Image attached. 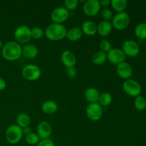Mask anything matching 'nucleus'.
<instances>
[{
  "label": "nucleus",
  "instance_id": "obj_21",
  "mask_svg": "<svg viewBox=\"0 0 146 146\" xmlns=\"http://www.w3.org/2000/svg\"><path fill=\"white\" fill-rule=\"evenodd\" d=\"M83 32L81 28L78 27H73L67 31L66 36V38H68L70 41H77L81 39L82 37Z\"/></svg>",
  "mask_w": 146,
  "mask_h": 146
},
{
  "label": "nucleus",
  "instance_id": "obj_24",
  "mask_svg": "<svg viewBox=\"0 0 146 146\" xmlns=\"http://www.w3.org/2000/svg\"><path fill=\"white\" fill-rule=\"evenodd\" d=\"M127 4L128 3L126 0H111V7L118 13L124 12L127 7Z\"/></svg>",
  "mask_w": 146,
  "mask_h": 146
},
{
  "label": "nucleus",
  "instance_id": "obj_4",
  "mask_svg": "<svg viewBox=\"0 0 146 146\" xmlns=\"http://www.w3.org/2000/svg\"><path fill=\"white\" fill-rule=\"evenodd\" d=\"M22 76L29 81H35L41 77V68L35 64L26 65L21 70Z\"/></svg>",
  "mask_w": 146,
  "mask_h": 146
},
{
  "label": "nucleus",
  "instance_id": "obj_34",
  "mask_svg": "<svg viewBox=\"0 0 146 146\" xmlns=\"http://www.w3.org/2000/svg\"><path fill=\"white\" fill-rule=\"evenodd\" d=\"M66 74L68 76H69L70 78H75L77 75V70L76 69L75 67L68 68L66 70Z\"/></svg>",
  "mask_w": 146,
  "mask_h": 146
},
{
  "label": "nucleus",
  "instance_id": "obj_39",
  "mask_svg": "<svg viewBox=\"0 0 146 146\" xmlns=\"http://www.w3.org/2000/svg\"><path fill=\"white\" fill-rule=\"evenodd\" d=\"M0 73H1V66H0Z\"/></svg>",
  "mask_w": 146,
  "mask_h": 146
},
{
  "label": "nucleus",
  "instance_id": "obj_5",
  "mask_svg": "<svg viewBox=\"0 0 146 146\" xmlns=\"http://www.w3.org/2000/svg\"><path fill=\"white\" fill-rule=\"evenodd\" d=\"M131 18L126 12L117 13L112 19L113 27L118 31H123L128 27Z\"/></svg>",
  "mask_w": 146,
  "mask_h": 146
},
{
  "label": "nucleus",
  "instance_id": "obj_36",
  "mask_svg": "<svg viewBox=\"0 0 146 146\" xmlns=\"http://www.w3.org/2000/svg\"><path fill=\"white\" fill-rule=\"evenodd\" d=\"M31 133H32V131H31V128H30L29 126L25 127V128H22V133L23 135H24L25 136L26 135H29V134H30Z\"/></svg>",
  "mask_w": 146,
  "mask_h": 146
},
{
  "label": "nucleus",
  "instance_id": "obj_20",
  "mask_svg": "<svg viewBox=\"0 0 146 146\" xmlns=\"http://www.w3.org/2000/svg\"><path fill=\"white\" fill-rule=\"evenodd\" d=\"M58 110V105L54 101H46L43 103L41 106V111L46 115H52Z\"/></svg>",
  "mask_w": 146,
  "mask_h": 146
},
{
  "label": "nucleus",
  "instance_id": "obj_7",
  "mask_svg": "<svg viewBox=\"0 0 146 146\" xmlns=\"http://www.w3.org/2000/svg\"><path fill=\"white\" fill-rule=\"evenodd\" d=\"M14 38L19 44H27L31 38V29L27 25L19 26L14 31Z\"/></svg>",
  "mask_w": 146,
  "mask_h": 146
},
{
  "label": "nucleus",
  "instance_id": "obj_26",
  "mask_svg": "<svg viewBox=\"0 0 146 146\" xmlns=\"http://www.w3.org/2000/svg\"><path fill=\"white\" fill-rule=\"evenodd\" d=\"M113 101V97L109 93H103L100 94L99 99H98V103L101 106H108L111 105Z\"/></svg>",
  "mask_w": 146,
  "mask_h": 146
},
{
  "label": "nucleus",
  "instance_id": "obj_9",
  "mask_svg": "<svg viewBox=\"0 0 146 146\" xmlns=\"http://www.w3.org/2000/svg\"><path fill=\"white\" fill-rule=\"evenodd\" d=\"M122 51L125 56L129 57H135L139 54L141 48L138 42L133 40H126L122 46Z\"/></svg>",
  "mask_w": 146,
  "mask_h": 146
},
{
  "label": "nucleus",
  "instance_id": "obj_2",
  "mask_svg": "<svg viewBox=\"0 0 146 146\" xmlns=\"http://www.w3.org/2000/svg\"><path fill=\"white\" fill-rule=\"evenodd\" d=\"M67 29L62 24H50L46 27L44 34L51 41H60L66 36Z\"/></svg>",
  "mask_w": 146,
  "mask_h": 146
},
{
  "label": "nucleus",
  "instance_id": "obj_8",
  "mask_svg": "<svg viewBox=\"0 0 146 146\" xmlns=\"http://www.w3.org/2000/svg\"><path fill=\"white\" fill-rule=\"evenodd\" d=\"M86 115L91 121H98L103 116V107L98 103L89 104L86 110Z\"/></svg>",
  "mask_w": 146,
  "mask_h": 146
},
{
  "label": "nucleus",
  "instance_id": "obj_3",
  "mask_svg": "<svg viewBox=\"0 0 146 146\" xmlns=\"http://www.w3.org/2000/svg\"><path fill=\"white\" fill-rule=\"evenodd\" d=\"M22 136V128L15 124L9 126L5 132L6 140L10 144L18 143L21 140Z\"/></svg>",
  "mask_w": 146,
  "mask_h": 146
},
{
  "label": "nucleus",
  "instance_id": "obj_30",
  "mask_svg": "<svg viewBox=\"0 0 146 146\" xmlns=\"http://www.w3.org/2000/svg\"><path fill=\"white\" fill-rule=\"evenodd\" d=\"M99 46L100 48H101V51H103V52L106 53V54H108V53L113 48L111 43L107 39L102 40V41L100 42Z\"/></svg>",
  "mask_w": 146,
  "mask_h": 146
},
{
  "label": "nucleus",
  "instance_id": "obj_13",
  "mask_svg": "<svg viewBox=\"0 0 146 146\" xmlns=\"http://www.w3.org/2000/svg\"><path fill=\"white\" fill-rule=\"evenodd\" d=\"M36 133L40 139H48L52 133V126L48 121H41L36 128Z\"/></svg>",
  "mask_w": 146,
  "mask_h": 146
},
{
  "label": "nucleus",
  "instance_id": "obj_15",
  "mask_svg": "<svg viewBox=\"0 0 146 146\" xmlns=\"http://www.w3.org/2000/svg\"><path fill=\"white\" fill-rule=\"evenodd\" d=\"M116 73L119 77L123 79H128L132 76L133 68L127 62H123L116 66Z\"/></svg>",
  "mask_w": 146,
  "mask_h": 146
},
{
  "label": "nucleus",
  "instance_id": "obj_6",
  "mask_svg": "<svg viewBox=\"0 0 146 146\" xmlns=\"http://www.w3.org/2000/svg\"><path fill=\"white\" fill-rule=\"evenodd\" d=\"M124 92L131 97H137L141 95L142 88L138 81L133 79H127L123 84Z\"/></svg>",
  "mask_w": 146,
  "mask_h": 146
},
{
  "label": "nucleus",
  "instance_id": "obj_27",
  "mask_svg": "<svg viewBox=\"0 0 146 146\" xmlns=\"http://www.w3.org/2000/svg\"><path fill=\"white\" fill-rule=\"evenodd\" d=\"M134 106L138 111H144L146 108V99L141 95L135 97L134 101Z\"/></svg>",
  "mask_w": 146,
  "mask_h": 146
},
{
  "label": "nucleus",
  "instance_id": "obj_16",
  "mask_svg": "<svg viewBox=\"0 0 146 146\" xmlns=\"http://www.w3.org/2000/svg\"><path fill=\"white\" fill-rule=\"evenodd\" d=\"M81 29L83 34L88 36H93L97 33V25L93 21L87 20L83 22Z\"/></svg>",
  "mask_w": 146,
  "mask_h": 146
},
{
  "label": "nucleus",
  "instance_id": "obj_11",
  "mask_svg": "<svg viewBox=\"0 0 146 146\" xmlns=\"http://www.w3.org/2000/svg\"><path fill=\"white\" fill-rule=\"evenodd\" d=\"M101 8V4L98 0H88L84 2L83 11L86 15L94 17L99 13Z\"/></svg>",
  "mask_w": 146,
  "mask_h": 146
},
{
  "label": "nucleus",
  "instance_id": "obj_33",
  "mask_svg": "<svg viewBox=\"0 0 146 146\" xmlns=\"http://www.w3.org/2000/svg\"><path fill=\"white\" fill-rule=\"evenodd\" d=\"M37 146H55V145L51 140L48 138V139L41 140L39 143L37 144Z\"/></svg>",
  "mask_w": 146,
  "mask_h": 146
},
{
  "label": "nucleus",
  "instance_id": "obj_35",
  "mask_svg": "<svg viewBox=\"0 0 146 146\" xmlns=\"http://www.w3.org/2000/svg\"><path fill=\"white\" fill-rule=\"evenodd\" d=\"M101 7H104V9L107 8L108 6H111V1L110 0H101L99 1Z\"/></svg>",
  "mask_w": 146,
  "mask_h": 146
},
{
  "label": "nucleus",
  "instance_id": "obj_14",
  "mask_svg": "<svg viewBox=\"0 0 146 146\" xmlns=\"http://www.w3.org/2000/svg\"><path fill=\"white\" fill-rule=\"evenodd\" d=\"M61 62L67 68L75 66L76 64V58L74 53L70 50H65L63 51L61 56Z\"/></svg>",
  "mask_w": 146,
  "mask_h": 146
},
{
  "label": "nucleus",
  "instance_id": "obj_19",
  "mask_svg": "<svg viewBox=\"0 0 146 146\" xmlns=\"http://www.w3.org/2000/svg\"><path fill=\"white\" fill-rule=\"evenodd\" d=\"M100 94H101L96 88L91 87L86 90L84 93V96H85L86 100L89 102V104H94V103H98Z\"/></svg>",
  "mask_w": 146,
  "mask_h": 146
},
{
  "label": "nucleus",
  "instance_id": "obj_10",
  "mask_svg": "<svg viewBox=\"0 0 146 146\" xmlns=\"http://www.w3.org/2000/svg\"><path fill=\"white\" fill-rule=\"evenodd\" d=\"M69 11L64 7L54 9L51 13V19L54 24H62L69 17Z\"/></svg>",
  "mask_w": 146,
  "mask_h": 146
},
{
  "label": "nucleus",
  "instance_id": "obj_38",
  "mask_svg": "<svg viewBox=\"0 0 146 146\" xmlns=\"http://www.w3.org/2000/svg\"><path fill=\"white\" fill-rule=\"evenodd\" d=\"M2 47H3V44H2V41H1V40H0V49H1V48H2Z\"/></svg>",
  "mask_w": 146,
  "mask_h": 146
},
{
  "label": "nucleus",
  "instance_id": "obj_12",
  "mask_svg": "<svg viewBox=\"0 0 146 146\" xmlns=\"http://www.w3.org/2000/svg\"><path fill=\"white\" fill-rule=\"evenodd\" d=\"M125 58H126V56L125 55L122 49H120V48H113L107 54V60L113 65L117 66L124 62Z\"/></svg>",
  "mask_w": 146,
  "mask_h": 146
},
{
  "label": "nucleus",
  "instance_id": "obj_1",
  "mask_svg": "<svg viewBox=\"0 0 146 146\" xmlns=\"http://www.w3.org/2000/svg\"><path fill=\"white\" fill-rule=\"evenodd\" d=\"M1 55L7 61H17L22 56V47L16 41H9L3 46Z\"/></svg>",
  "mask_w": 146,
  "mask_h": 146
},
{
  "label": "nucleus",
  "instance_id": "obj_22",
  "mask_svg": "<svg viewBox=\"0 0 146 146\" xmlns=\"http://www.w3.org/2000/svg\"><path fill=\"white\" fill-rule=\"evenodd\" d=\"M17 125H19L21 128L28 127L29 126L30 123H31V118L27 113H19L17 115Z\"/></svg>",
  "mask_w": 146,
  "mask_h": 146
},
{
  "label": "nucleus",
  "instance_id": "obj_37",
  "mask_svg": "<svg viewBox=\"0 0 146 146\" xmlns=\"http://www.w3.org/2000/svg\"><path fill=\"white\" fill-rule=\"evenodd\" d=\"M6 88V81H4V78L0 77V91H3Z\"/></svg>",
  "mask_w": 146,
  "mask_h": 146
},
{
  "label": "nucleus",
  "instance_id": "obj_25",
  "mask_svg": "<svg viewBox=\"0 0 146 146\" xmlns=\"http://www.w3.org/2000/svg\"><path fill=\"white\" fill-rule=\"evenodd\" d=\"M135 34L138 38L143 40L146 38V23H140L135 29Z\"/></svg>",
  "mask_w": 146,
  "mask_h": 146
},
{
  "label": "nucleus",
  "instance_id": "obj_23",
  "mask_svg": "<svg viewBox=\"0 0 146 146\" xmlns=\"http://www.w3.org/2000/svg\"><path fill=\"white\" fill-rule=\"evenodd\" d=\"M91 61H92L93 64H96V65L104 64L107 61V54L101 51H96L92 56Z\"/></svg>",
  "mask_w": 146,
  "mask_h": 146
},
{
  "label": "nucleus",
  "instance_id": "obj_28",
  "mask_svg": "<svg viewBox=\"0 0 146 146\" xmlns=\"http://www.w3.org/2000/svg\"><path fill=\"white\" fill-rule=\"evenodd\" d=\"M25 141L29 145H37L41 141L40 138L36 133H31L25 136Z\"/></svg>",
  "mask_w": 146,
  "mask_h": 146
},
{
  "label": "nucleus",
  "instance_id": "obj_31",
  "mask_svg": "<svg viewBox=\"0 0 146 146\" xmlns=\"http://www.w3.org/2000/svg\"><path fill=\"white\" fill-rule=\"evenodd\" d=\"M78 1L77 0H66L64 1V7L69 11H74L78 7Z\"/></svg>",
  "mask_w": 146,
  "mask_h": 146
},
{
  "label": "nucleus",
  "instance_id": "obj_17",
  "mask_svg": "<svg viewBox=\"0 0 146 146\" xmlns=\"http://www.w3.org/2000/svg\"><path fill=\"white\" fill-rule=\"evenodd\" d=\"M38 54V49L34 44H27L22 47V56L28 59L35 58Z\"/></svg>",
  "mask_w": 146,
  "mask_h": 146
},
{
  "label": "nucleus",
  "instance_id": "obj_18",
  "mask_svg": "<svg viewBox=\"0 0 146 146\" xmlns=\"http://www.w3.org/2000/svg\"><path fill=\"white\" fill-rule=\"evenodd\" d=\"M113 26L111 22L108 21H101L97 25V33L101 36H107L111 33Z\"/></svg>",
  "mask_w": 146,
  "mask_h": 146
},
{
  "label": "nucleus",
  "instance_id": "obj_32",
  "mask_svg": "<svg viewBox=\"0 0 146 146\" xmlns=\"http://www.w3.org/2000/svg\"><path fill=\"white\" fill-rule=\"evenodd\" d=\"M101 15H102V17L104 19V21H110V20L112 19L113 17L112 11L108 8L104 9L101 11Z\"/></svg>",
  "mask_w": 146,
  "mask_h": 146
},
{
  "label": "nucleus",
  "instance_id": "obj_29",
  "mask_svg": "<svg viewBox=\"0 0 146 146\" xmlns=\"http://www.w3.org/2000/svg\"><path fill=\"white\" fill-rule=\"evenodd\" d=\"M44 35V31L41 27H36L33 29H31V38L38 40L41 39Z\"/></svg>",
  "mask_w": 146,
  "mask_h": 146
}]
</instances>
